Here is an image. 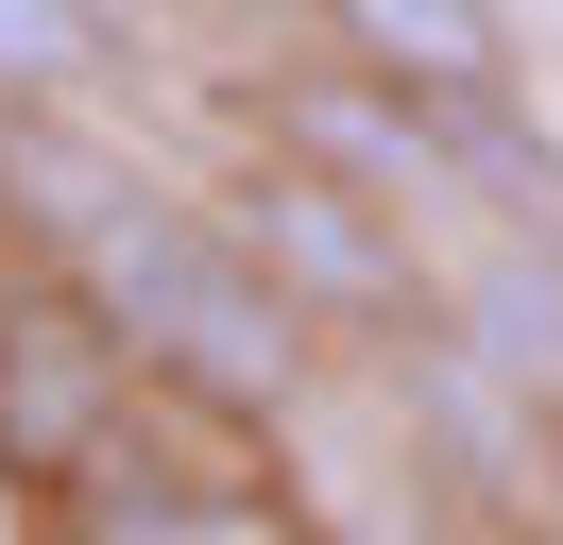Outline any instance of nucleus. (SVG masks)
Segmentation results:
<instances>
[{
  "instance_id": "f03ea898",
  "label": "nucleus",
  "mask_w": 563,
  "mask_h": 545,
  "mask_svg": "<svg viewBox=\"0 0 563 545\" xmlns=\"http://www.w3.org/2000/svg\"><path fill=\"white\" fill-rule=\"evenodd\" d=\"M120 392H137V341H120L103 290H18L0 307V477L69 494V477L103 460Z\"/></svg>"
},
{
  "instance_id": "f257e3e1",
  "label": "nucleus",
  "mask_w": 563,
  "mask_h": 545,
  "mask_svg": "<svg viewBox=\"0 0 563 545\" xmlns=\"http://www.w3.org/2000/svg\"><path fill=\"white\" fill-rule=\"evenodd\" d=\"M69 256H86V290L120 307V341H137L172 392H206V409H290L308 324H290V290H274V256H256V238H222V222H188V204L120 188Z\"/></svg>"
},
{
  "instance_id": "20e7f679",
  "label": "nucleus",
  "mask_w": 563,
  "mask_h": 545,
  "mask_svg": "<svg viewBox=\"0 0 563 545\" xmlns=\"http://www.w3.org/2000/svg\"><path fill=\"white\" fill-rule=\"evenodd\" d=\"M358 204H376V188H342V170H274V188H256V256L308 272L324 307H393V290H410V256H393Z\"/></svg>"
},
{
  "instance_id": "39448f33",
  "label": "nucleus",
  "mask_w": 563,
  "mask_h": 545,
  "mask_svg": "<svg viewBox=\"0 0 563 545\" xmlns=\"http://www.w3.org/2000/svg\"><path fill=\"white\" fill-rule=\"evenodd\" d=\"M69 494H86V545H274L256 494H137V477H103V460H86Z\"/></svg>"
},
{
  "instance_id": "7ed1b4c3",
  "label": "nucleus",
  "mask_w": 563,
  "mask_h": 545,
  "mask_svg": "<svg viewBox=\"0 0 563 545\" xmlns=\"http://www.w3.org/2000/svg\"><path fill=\"white\" fill-rule=\"evenodd\" d=\"M324 18L358 34V68L410 102H444V120H478L495 86H512V18L495 0H324Z\"/></svg>"
},
{
  "instance_id": "423d86ee",
  "label": "nucleus",
  "mask_w": 563,
  "mask_h": 545,
  "mask_svg": "<svg viewBox=\"0 0 563 545\" xmlns=\"http://www.w3.org/2000/svg\"><path fill=\"white\" fill-rule=\"evenodd\" d=\"M461 324H478L495 375H563V272L547 256H495L478 290H461Z\"/></svg>"
},
{
  "instance_id": "0eeeda50",
  "label": "nucleus",
  "mask_w": 563,
  "mask_h": 545,
  "mask_svg": "<svg viewBox=\"0 0 563 545\" xmlns=\"http://www.w3.org/2000/svg\"><path fill=\"white\" fill-rule=\"evenodd\" d=\"M86 68H103L86 0H0V86H86Z\"/></svg>"
}]
</instances>
